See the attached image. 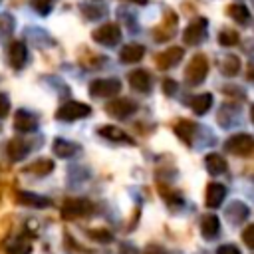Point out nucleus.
Masks as SVG:
<instances>
[{"label":"nucleus","mask_w":254,"mask_h":254,"mask_svg":"<svg viewBox=\"0 0 254 254\" xmlns=\"http://www.w3.org/2000/svg\"><path fill=\"white\" fill-rule=\"evenodd\" d=\"M143 56H145V48L141 44H127L119 52V58L123 64H137Z\"/></svg>","instance_id":"nucleus-17"},{"label":"nucleus","mask_w":254,"mask_h":254,"mask_svg":"<svg viewBox=\"0 0 254 254\" xmlns=\"http://www.w3.org/2000/svg\"><path fill=\"white\" fill-rule=\"evenodd\" d=\"M189 103H190V107H192L194 113L202 115V113H206V111L210 109V105H212V95H210V93H200V95H194Z\"/></svg>","instance_id":"nucleus-23"},{"label":"nucleus","mask_w":254,"mask_h":254,"mask_svg":"<svg viewBox=\"0 0 254 254\" xmlns=\"http://www.w3.org/2000/svg\"><path fill=\"white\" fill-rule=\"evenodd\" d=\"M14 127H16L18 131H22V133H30V131H34V129L38 127V119H36L30 111L20 109V111H16V115H14Z\"/></svg>","instance_id":"nucleus-13"},{"label":"nucleus","mask_w":254,"mask_h":254,"mask_svg":"<svg viewBox=\"0 0 254 254\" xmlns=\"http://www.w3.org/2000/svg\"><path fill=\"white\" fill-rule=\"evenodd\" d=\"M91 38L97 42V44H103V46H115L119 40H121V30L117 24L113 22H107L99 28H95L91 32Z\"/></svg>","instance_id":"nucleus-4"},{"label":"nucleus","mask_w":254,"mask_h":254,"mask_svg":"<svg viewBox=\"0 0 254 254\" xmlns=\"http://www.w3.org/2000/svg\"><path fill=\"white\" fill-rule=\"evenodd\" d=\"M228 14H230L232 20L238 22V24H248V20H250V10H248L244 4H232V6L228 8Z\"/></svg>","instance_id":"nucleus-25"},{"label":"nucleus","mask_w":254,"mask_h":254,"mask_svg":"<svg viewBox=\"0 0 254 254\" xmlns=\"http://www.w3.org/2000/svg\"><path fill=\"white\" fill-rule=\"evenodd\" d=\"M52 4H54L52 0H32L34 10H36V12H40V14H50Z\"/></svg>","instance_id":"nucleus-31"},{"label":"nucleus","mask_w":254,"mask_h":254,"mask_svg":"<svg viewBox=\"0 0 254 254\" xmlns=\"http://www.w3.org/2000/svg\"><path fill=\"white\" fill-rule=\"evenodd\" d=\"M14 30V18L10 14H0V38L12 34Z\"/></svg>","instance_id":"nucleus-27"},{"label":"nucleus","mask_w":254,"mask_h":254,"mask_svg":"<svg viewBox=\"0 0 254 254\" xmlns=\"http://www.w3.org/2000/svg\"><path fill=\"white\" fill-rule=\"evenodd\" d=\"M91 113V107L87 103H81V101H67L64 103L58 111H56V117L60 121H75V119H83Z\"/></svg>","instance_id":"nucleus-2"},{"label":"nucleus","mask_w":254,"mask_h":254,"mask_svg":"<svg viewBox=\"0 0 254 254\" xmlns=\"http://www.w3.org/2000/svg\"><path fill=\"white\" fill-rule=\"evenodd\" d=\"M129 83H131L133 89L145 93V91L151 89V75H149L147 69H135V71L129 73Z\"/></svg>","instance_id":"nucleus-15"},{"label":"nucleus","mask_w":254,"mask_h":254,"mask_svg":"<svg viewBox=\"0 0 254 254\" xmlns=\"http://www.w3.org/2000/svg\"><path fill=\"white\" fill-rule=\"evenodd\" d=\"M206 73H208V62H206V58H204L202 54L192 56L190 64H189L187 69H185V79H187V83H189V85H198V83L204 81Z\"/></svg>","instance_id":"nucleus-1"},{"label":"nucleus","mask_w":254,"mask_h":254,"mask_svg":"<svg viewBox=\"0 0 254 254\" xmlns=\"http://www.w3.org/2000/svg\"><path fill=\"white\" fill-rule=\"evenodd\" d=\"M216 254H240V250L234 244H222L216 248Z\"/></svg>","instance_id":"nucleus-35"},{"label":"nucleus","mask_w":254,"mask_h":254,"mask_svg":"<svg viewBox=\"0 0 254 254\" xmlns=\"http://www.w3.org/2000/svg\"><path fill=\"white\" fill-rule=\"evenodd\" d=\"M183 56H185V48H181V46H171V48H167L165 52H161V54L157 56V65H159L161 69L173 67V65H177V64L183 60Z\"/></svg>","instance_id":"nucleus-9"},{"label":"nucleus","mask_w":254,"mask_h":254,"mask_svg":"<svg viewBox=\"0 0 254 254\" xmlns=\"http://www.w3.org/2000/svg\"><path fill=\"white\" fill-rule=\"evenodd\" d=\"M248 206L240 200H232L226 208V218L232 222V224H242L246 218H248Z\"/></svg>","instance_id":"nucleus-14"},{"label":"nucleus","mask_w":254,"mask_h":254,"mask_svg":"<svg viewBox=\"0 0 254 254\" xmlns=\"http://www.w3.org/2000/svg\"><path fill=\"white\" fill-rule=\"evenodd\" d=\"M224 149H226L228 153L240 155V157L250 155V153L254 151V137H252V135H246V133H236V135H232L230 139H226Z\"/></svg>","instance_id":"nucleus-3"},{"label":"nucleus","mask_w":254,"mask_h":254,"mask_svg":"<svg viewBox=\"0 0 254 254\" xmlns=\"http://www.w3.org/2000/svg\"><path fill=\"white\" fill-rule=\"evenodd\" d=\"M28 153H30V147L26 145V141L12 139V141L6 145V155L10 157V161H22Z\"/></svg>","instance_id":"nucleus-21"},{"label":"nucleus","mask_w":254,"mask_h":254,"mask_svg":"<svg viewBox=\"0 0 254 254\" xmlns=\"http://www.w3.org/2000/svg\"><path fill=\"white\" fill-rule=\"evenodd\" d=\"M93 210V204L85 198H67L62 206V214L64 218H79V216H87Z\"/></svg>","instance_id":"nucleus-5"},{"label":"nucleus","mask_w":254,"mask_h":254,"mask_svg":"<svg viewBox=\"0 0 254 254\" xmlns=\"http://www.w3.org/2000/svg\"><path fill=\"white\" fill-rule=\"evenodd\" d=\"M24 171H26V173H32V175L44 177V175H48V173L54 171V163H52L50 159H38V161H34L32 165H28Z\"/></svg>","instance_id":"nucleus-24"},{"label":"nucleus","mask_w":254,"mask_h":254,"mask_svg":"<svg viewBox=\"0 0 254 254\" xmlns=\"http://www.w3.org/2000/svg\"><path fill=\"white\" fill-rule=\"evenodd\" d=\"M52 149H54L56 157H60V159H67V157H73L75 153H79V145L65 141V139H54Z\"/></svg>","instance_id":"nucleus-18"},{"label":"nucleus","mask_w":254,"mask_h":254,"mask_svg":"<svg viewBox=\"0 0 254 254\" xmlns=\"http://www.w3.org/2000/svg\"><path fill=\"white\" fill-rule=\"evenodd\" d=\"M204 38H206V20H204V18H198V20L190 22V24L185 28V32H183V42H185L187 46H196V44H200Z\"/></svg>","instance_id":"nucleus-7"},{"label":"nucleus","mask_w":254,"mask_h":254,"mask_svg":"<svg viewBox=\"0 0 254 254\" xmlns=\"http://www.w3.org/2000/svg\"><path fill=\"white\" fill-rule=\"evenodd\" d=\"M218 42H220V46H234L236 42H238V32H234V30H224V32H220V36H218Z\"/></svg>","instance_id":"nucleus-28"},{"label":"nucleus","mask_w":254,"mask_h":254,"mask_svg":"<svg viewBox=\"0 0 254 254\" xmlns=\"http://www.w3.org/2000/svg\"><path fill=\"white\" fill-rule=\"evenodd\" d=\"M204 198H206L204 202H206L208 208L220 206L222 200L226 198V187L220 185V183H210V185L206 187V196H204Z\"/></svg>","instance_id":"nucleus-11"},{"label":"nucleus","mask_w":254,"mask_h":254,"mask_svg":"<svg viewBox=\"0 0 254 254\" xmlns=\"http://www.w3.org/2000/svg\"><path fill=\"white\" fill-rule=\"evenodd\" d=\"M248 79H250V81H254V65H250V67H248Z\"/></svg>","instance_id":"nucleus-39"},{"label":"nucleus","mask_w":254,"mask_h":254,"mask_svg":"<svg viewBox=\"0 0 254 254\" xmlns=\"http://www.w3.org/2000/svg\"><path fill=\"white\" fill-rule=\"evenodd\" d=\"M8 252L10 254H30V246L28 244H16V246H10Z\"/></svg>","instance_id":"nucleus-36"},{"label":"nucleus","mask_w":254,"mask_h":254,"mask_svg":"<svg viewBox=\"0 0 254 254\" xmlns=\"http://www.w3.org/2000/svg\"><path fill=\"white\" fill-rule=\"evenodd\" d=\"M238 69H240V60H238L236 56H226V58L222 60V64H220V71H222L226 77L236 75Z\"/></svg>","instance_id":"nucleus-26"},{"label":"nucleus","mask_w":254,"mask_h":254,"mask_svg":"<svg viewBox=\"0 0 254 254\" xmlns=\"http://www.w3.org/2000/svg\"><path fill=\"white\" fill-rule=\"evenodd\" d=\"M175 133L179 135V139H183V143L192 145V139L196 135V125L192 121H189V119H183V121H179L175 125Z\"/></svg>","instance_id":"nucleus-19"},{"label":"nucleus","mask_w":254,"mask_h":254,"mask_svg":"<svg viewBox=\"0 0 254 254\" xmlns=\"http://www.w3.org/2000/svg\"><path fill=\"white\" fill-rule=\"evenodd\" d=\"M18 198H20V202H22V204H26V206H34V208H46V206H50V204H52V202H50V198L40 196V194H34V192H28V190L20 192V194H18Z\"/></svg>","instance_id":"nucleus-22"},{"label":"nucleus","mask_w":254,"mask_h":254,"mask_svg":"<svg viewBox=\"0 0 254 254\" xmlns=\"http://www.w3.org/2000/svg\"><path fill=\"white\" fill-rule=\"evenodd\" d=\"M129 2H137V4H145L147 0H129Z\"/></svg>","instance_id":"nucleus-41"},{"label":"nucleus","mask_w":254,"mask_h":254,"mask_svg":"<svg viewBox=\"0 0 254 254\" xmlns=\"http://www.w3.org/2000/svg\"><path fill=\"white\" fill-rule=\"evenodd\" d=\"M10 113V99L6 93H0V117H6Z\"/></svg>","instance_id":"nucleus-33"},{"label":"nucleus","mask_w":254,"mask_h":254,"mask_svg":"<svg viewBox=\"0 0 254 254\" xmlns=\"http://www.w3.org/2000/svg\"><path fill=\"white\" fill-rule=\"evenodd\" d=\"M218 230H220V220H218L216 214H204L200 218V234H202V238L214 240L218 236Z\"/></svg>","instance_id":"nucleus-12"},{"label":"nucleus","mask_w":254,"mask_h":254,"mask_svg":"<svg viewBox=\"0 0 254 254\" xmlns=\"http://www.w3.org/2000/svg\"><path fill=\"white\" fill-rule=\"evenodd\" d=\"M135 109H137V105H135L131 99H125V97L113 99V101H109V103L105 105V111H107L111 117H115V119H125V117H129Z\"/></svg>","instance_id":"nucleus-8"},{"label":"nucleus","mask_w":254,"mask_h":254,"mask_svg":"<svg viewBox=\"0 0 254 254\" xmlns=\"http://www.w3.org/2000/svg\"><path fill=\"white\" fill-rule=\"evenodd\" d=\"M97 133H99L101 137L109 139V141H123V143H127V145H133V139H131L123 129H119V127H115V125H101V127L97 129Z\"/></svg>","instance_id":"nucleus-16"},{"label":"nucleus","mask_w":254,"mask_h":254,"mask_svg":"<svg viewBox=\"0 0 254 254\" xmlns=\"http://www.w3.org/2000/svg\"><path fill=\"white\" fill-rule=\"evenodd\" d=\"M119 254H137V250L131 244H121L119 246Z\"/></svg>","instance_id":"nucleus-37"},{"label":"nucleus","mask_w":254,"mask_h":254,"mask_svg":"<svg viewBox=\"0 0 254 254\" xmlns=\"http://www.w3.org/2000/svg\"><path fill=\"white\" fill-rule=\"evenodd\" d=\"M81 12H83L85 18H89V20H95V18H99V16L103 14V10H101L99 6H93V4H81Z\"/></svg>","instance_id":"nucleus-30"},{"label":"nucleus","mask_w":254,"mask_h":254,"mask_svg":"<svg viewBox=\"0 0 254 254\" xmlns=\"http://www.w3.org/2000/svg\"><path fill=\"white\" fill-rule=\"evenodd\" d=\"M8 58H10V64L14 69H22L24 64H26V58H28V50H26V44L16 40L10 44L8 48Z\"/></svg>","instance_id":"nucleus-10"},{"label":"nucleus","mask_w":254,"mask_h":254,"mask_svg":"<svg viewBox=\"0 0 254 254\" xmlns=\"http://www.w3.org/2000/svg\"><path fill=\"white\" fill-rule=\"evenodd\" d=\"M204 167H206V171H208L210 175H222L228 165H226V159H224L222 155H218V153H208V155L204 157Z\"/></svg>","instance_id":"nucleus-20"},{"label":"nucleus","mask_w":254,"mask_h":254,"mask_svg":"<svg viewBox=\"0 0 254 254\" xmlns=\"http://www.w3.org/2000/svg\"><path fill=\"white\" fill-rule=\"evenodd\" d=\"M250 119H252V123H254V105L250 107Z\"/></svg>","instance_id":"nucleus-40"},{"label":"nucleus","mask_w":254,"mask_h":254,"mask_svg":"<svg viewBox=\"0 0 254 254\" xmlns=\"http://www.w3.org/2000/svg\"><path fill=\"white\" fill-rule=\"evenodd\" d=\"M147 254H165V252H163L159 246H149V248H147Z\"/></svg>","instance_id":"nucleus-38"},{"label":"nucleus","mask_w":254,"mask_h":254,"mask_svg":"<svg viewBox=\"0 0 254 254\" xmlns=\"http://www.w3.org/2000/svg\"><path fill=\"white\" fill-rule=\"evenodd\" d=\"M177 87H179V85H177L175 79H169V77H167V79L163 81V91H165L167 95H175V93H177Z\"/></svg>","instance_id":"nucleus-34"},{"label":"nucleus","mask_w":254,"mask_h":254,"mask_svg":"<svg viewBox=\"0 0 254 254\" xmlns=\"http://www.w3.org/2000/svg\"><path fill=\"white\" fill-rule=\"evenodd\" d=\"M89 236L97 242H111L113 240V234L105 228H93V230H89Z\"/></svg>","instance_id":"nucleus-29"},{"label":"nucleus","mask_w":254,"mask_h":254,"mask_svg":"<svg viewBox=\"0 0 254 254\" xmlns=\"http://www.w3.org/2000/svg\"><path fill=\"white\" fill-rule=\"evenodd\" d=\"M121 91V81L115 77H107V79H95L89 85V93L93 97H111L117 95Z\"/></svg>","instance_id":"nucleus-6"},{"label":"nucleus","mask_w":254,"mask_h":254,"mask_svg":"<svg viewBox=\"0 0 254 254\" xmlns=\"http://www.w3.org/2000/svg\"><path fill=\"white\" fill-rule=\"evenodd\" d=\"M242 240H244V244H246L248 248L254 250V224H250V226H246V228L242 230Z\"/></svg>","instance_id":"nucleus-32"}]
</instances>
